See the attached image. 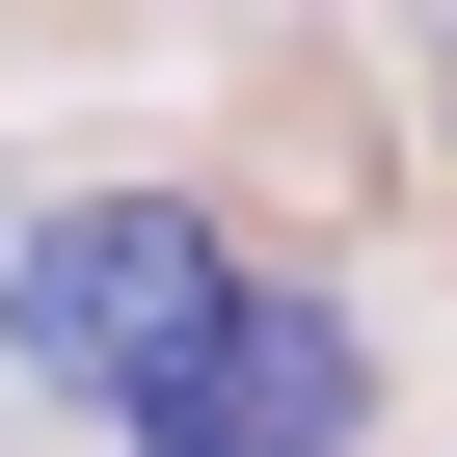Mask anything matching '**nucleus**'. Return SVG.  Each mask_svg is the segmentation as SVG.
<instances>
[{"instance_id":"1","label":"nucleus","mask_w":457,"mask_h":457,"mask_svg":"<svg viewBox=\"0 0 457 457\" xmlns=\"http://www.w3.org/2000/svg\"><path fill=\"white\" fill-rule=\"evenodd\" d=\"M377 430V350L296 296V270H215L135 377H108V457H350Z\"/></svg>"},{"instance_id":"2","label":"nucleus","mask_w":457,"mask_h":457,"mask_svg":"<svg viewBox=\"0 0 457 457\" xmlns=\"http://www.w3.org/2000/svg\"><path fill=\"white\" fill-rule=\"evenodd\" d=\"M215 270H243V243H215L188 188H81V215H28V243H0V377H54V403L108 430V377H135Z\"/></svg>"},{"instance_id":"3","label":"nucleus","mask_w":457,"mask_h":457,"mask_svg":"<svg viewBox=\"0 0 457 457\" xmlns=\"http://www.w3.org/2000/svg\"><path fill=\"white\" fill-rule=\"evenodd\" d=\"M430 81H457V54H430Z\"/></svg>"}]
</instances>
